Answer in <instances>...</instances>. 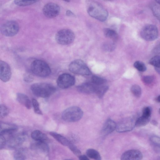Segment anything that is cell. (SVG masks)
<instances>
[{
	"instance_id": "21",
	"label": "cell",
	"mask_w": 160,
	"mask_h": 160,
	"mask_svg": "<svg viewBox=\"0 0 160 160\" xmlns=\"http://www.w3.org/2000/svg\"><path fill=\"white\" fill-rule=\"evenodd\" d=\"M151 145L155 152L160 154V137L152 135L149 139Z\"/></svg>"
},
{
	"instance_id": "12",
	"label": "cell",
	"mask_w": 160,
	"mask_h": 160,
	"mask_svg": "<svg viewBox=\"0 0 160 160\" xmlns=\"http://www.w3.org/2000/svg\"><path fill=\"white\" fill-rule=\"evenodd\" d=\"M11 71L9 65L6 62L0 61V78L3 82H6L10 79Z\"/></svg>"
},
{
	"instance_id": "3",
	"label": "cell",
	"mask_w": 160,
	"mask_h": 160,
	"mask_svg": "<svg viewBox=\"0 0 160 160\" xmlns=\"http://www.w3.org/2000/svg\"><path fill=\"white\" fill-rule=\"evenodd\" d=\"M32 72L37 76L45 77L49 76L51 73V70L48 64L41 60L34 61L31 65Z\"/></svg>"
},
{
	"instance_id": "26",
	"label": "cell",
	"mask_w": 160,
	"mask_h": 160,
	"mask_svg": "<svg viewBox=\"0 0 160 160\" xmlns=\"http://www.w3.org/2000/svg\"><path fill=\"white\" fill-rule=\"evenodd\" d=\"M150 118L142 115L136 120L135 126L139 127L146 125L149 122Z\"/></svg>"
},
{
	"instance_id": "27",
	"label": "cell",
	"mask_w": 160,
	"mask_h": 160,
	"mask_svg": "<svg viewBox=\"0 0 160 160\" xmlns=\"http://www.w3.org/2000/svg\"><path fill=\"white\" fill-rule=\"evenodd\" d=\"M40 0H14L15 3L20 6H25L32 5Z\"/></svg>"
},
{
	"instance_id": "14",
	"label": "cell",
	"mask_w": 160,
	"mask_h": 160,
	"mask_svg": "<svg viewBox=\"0 0 160 160\" xmlns=\"http://www.w3.org/2000/svg\"><path fill=\"white\" fill-rule=\"evenodd\" d=\"M96 87L97 86L92 82H87L78 86L77 89L81 93L90 94L95 93Z\"/></svg>"
},
{
	"instance_id": "15",
	"label": "cell",
	"mask_w": 160,
	"mask_h": 160,
	"mask_svg": "<svg viewBox=\"0 0 160 160\" xmlns=\"http://www.w3.org/2000/svg\"><path fill=\"white\" fill-rule=\"evenodd\" d=\"M116 124L111 119L106 120L102 127L101 130L102 134L104 136L108 135L116 129Z\"/></svg>"
},
{
	"instance_id": "46",
	"label": "cell",
	"mask_w": 160,
	"mask_h": 160,
	"mask_svg": "<svg viewBox=\"0 0 160 160\" xmlns=\"http://www.w3.org/2000/svg\"><path fill=\"white\" fill-rule=\"evenodd\" d=\"M156 101L158 102H160V95L158 96L156 98Z\"/></svg>"
},
{
	"instance_id": "31",
	"label": "cell",
	"mask_w": 160,
	"mask_h": 160,
	"mask_svg": "<svg viewBox=\"0 0 160 160\" xmlns=\"http://www.w3.org/2000/svg\"><path fill=\"white\" fill-rule=\"evenodd\" d=\"M134 68L140 72H143L147 70L146 67L142 62L137 61L134 62L133 64Z\"/></svg>"
},
{
	"instance_id": "35",
	"label": "cell",
	"mask_w": 160,
	"mask_h": 160,
	"mask_svg": "<svg viewBox=\"0 0 160 160\" xmlns=\"http://www.w3.org/2000/svg\"><path fill=\"white\" fill-rule=\"evenodd\" d=\"M32 103L35 112L38 114L42 115V112L40 109L39 104L37 100L33 98L32 100Z\"/></svg>"
},
{
	"instance_id": "41",
	"label": "cell",
	"mask_w": 160,
	"mask_h": 160,
	"mask_svg": "<svg viewBox=\"0 0 160 160\" xmlns=\"http://www.w3.org/2000/svg\"><path fill=\"white\" fill-rule=\"evenodd\" d=\"M152 53L154 54L160 53V42L154 47L152 49Z\"/></svg>"
},
{
	"instance_id": "24",
	"label": "cell",
	"mask_w": 160,
	"mask_h": 160,
	"mask_svg": "<svg viewBox=\"0 0 160 160\" xmlns=\"http://www.w3.org/2000/svg\"><path fill=\"white\" fill-rule=\"evenodd\" d=\"M97 86L95 93L98 97L101 98L104 95L108 89V86L104 84Z\"/></svg>"
},
{
	"instance_id": "16",
	"label": "cell",
	"mask_w": 160,
	"mask_h": 160,
	"mask_svg": "<svg viewBox=\"0 0 160 160\" xmlns=\"http://www.w3.org/2000/svg\"><path fill=\"white\" fill-rule=\"evenodd\" d=\"M17 127L15 125L9 123H0V134L11 135L17 130Z\"/></svg>"
},
{
	"instance_id": "50",
	"label": "cell",
	"mask_w": 160,
	"mask_h": 160,
	"mask_svg": "<svg viewBox=\"0 0 160 160\" xmlns=\"http://www.w3.org/2000/svg\"><path fill=\"white\" fill-rule=\"evenodd\" d=\"M159 113L160 114V108H159Z\"/></svg>"
},
{
	"instance_id": "8",
	"label": "cell",
	"mask_w": 160,
	"mask_h": 160,
	"mask_svg": "<svg viewBox=\"0 0 160 160\" xmlns=\"http://www.w3.org/2000/svg\"><path fill=\"white\" fill-rule=\"evenodd\" d=\"M19 29L18 24L14 21L6 22L1 26L0 29L2 34L7 37H12L16 35Z\"/></svg>"
},
{
	"instance_id": "5",
	"label": "cell",
	"mask_w": 160,
	"mask_h": 160,
	"mask_svg": "<svg viewBox=\"0 0 160 160\" xmlns=\"http://www.w3.org/2000/svg\"><path fill=\"white\" fill-rule=\"evenodd\" d=\"M75 36L73 32L69 29H63L58 31L55 35V39L58 43L61 45H67L74 40Z\"/></svg>"
},
{
	"instance_id": "9",
	"label": "cell",
	"mask_w": 160,
	"mask_h": 160,
	"mask_svg": "<svg viewBox=\"0 0 160 160\" xmlns=\"http://www.w3.org/2000/svg\"><path fill=\"white\" fill-rule=\"evenodd\" d=\"M135 122L136 120L132 118L129 117L125 118L116 124V129L119 132L130 131L135 127Z\"/></svg>"
},
{
	"instance_id": "45",
	"label": "cell",
	"mask_w": 160,
	"mask_h": 160,
	"mask_svg": "<svg viewBox=\"0 0 160 160\" xmlns=\"http://www.w3.org/2000/svg\"><path fill=\"white\" fill-rule=\"evenodd\" d=\"M151 123L154 125L156 126L158 125V122L155 120H153L151 122Z\"/></svg>"
},
{
	"instance_id": "39",
	"label": "cell",
	"mask_w": 160,
	"mask_h": 160,
	"mask_svg": "<svg viewBox=\"0 0 160 160\" xmlns=\"http://www.w3.org/2000/svg\"><path fill=\"white\" fill-rule=\"evenodd\" d=\"M115 47V45L113 43H106L103 46L104 49L108 51H111L113 50Z\"/></svg>"
},
{
	"instance_id": "33",
	"label": "cell",
	"mask_w": 160,
	"mask_h": 160,
	"mask_svg": "<svg viewBox=\"0 0 160 160\" xmlns=\"http://www.w3.org/2000/svg\"><path fill=\"white\" fill-rule=\"evenodd\" d=\"M151 8L154 15L160 21V5L153 4Z\"/></svg>"
},
{
	"instance_id": "18",
	"label": "cell",
	"mask_w": 160,
	"mask_h": 160,
	"mask_svg": "<svg viewBox=\"0 0 160 160\" xmlns=\"http://www.w3.org/2000/svg\"><path fill=\"white\" fill-rule=\"evenodd\" d=\"M25 139L23 136H12L9 138L8 142V146L10 148H15L22 144Z\"/></svg>"
},
{
	"instance_id": "17",
	"label": "cell",
	"mask_w": 160,
	"mask_h": 160,
	"mask_svg": "<svg viewBox=\"0 0 160 160\" xmlns=\"http://www.w3.org/2000/svg\"><path fill=\"white\" fill-rule=\"evenodd\" d=\"M31 148L33 150L45 153H47L49 152V147L46 142L36 141L35 143L31 145Z\"/></svg>"
},
{
	"instance_id": "23",
	"label": "cell",
	"mask_w": 160,
	"mask_h": 160,
	"mask_svg": "<svg viewBox=\"0 0 160 160\" xmlns=\"http://www.w3.org/2000/svg\"><path fill=\"white\" fill-rule=\"evenodd\" d=\"M104 35L107 37L111 39L113 41H116L118 38V35L114 30L109 28H105L103 30Z\"/></svg>"
},
{
	"instance_id": "6",
	"label": "cell",
	"mask_w": 160,
	"mask_h": 160,
	"mask_svg": "<svg viewBox=\"0 0 160 160\" xmlns=\"http://www.w3.org/2000/svg\"><path fill=\"white\" fill-rule=\"evenodd\" d=\"M69 69L72 73L82 75H88L91 74L85 63L80 59L72 62L69 66Z\"/></svg>"
},
{
	"instance_id": "22",
	"label": "cell",
	"mask_w": 160,
	"mask_h": 160,
	"mask_svg": "<svg viewBox=\"0 0 160 160\" xmlns=\"http://www.w3.org/2000/svg\"><path fill=\"white\" fill-rule=\"evenodd\" d=\"M50 134L62 145L68 147L71 143L64 136L54 132H50Z\"/></svg>"
},
{
	"instance_id": "36",
	"label": "cell",
	"mask_w": 160,
	"mask_h": 160,
	"mask_svg": "<svg viewBox=\"0 0 160 160\" xmlns=\"http://www.w3.org/2000/svg\"><path fill=\"white\" fill-rule=\"evenodd\" d=\"M154 77L152 75H147L143 77L142 78L143 82L146 84L149 85L153 82Z\"/></svg>"
},
{
	"instance_id": "28",
	"label": "cell",
	"mask_w": 160,
	"mask_h": 160,
	"mask_svg": "<svg viewBox=\"0 0 160 160\" xmlns=\"http://www.w3.org/2000/svg\"><path fill=\"white\" fill-rule=\"evenodd\" d=\"M13 156L16 160H25L26 158L24 150L21 148L18 149L15 151Z\"/></svg>"
},
{
	"instance_id": "30",
	"label": "cell",
	"mask_w": 160,
	"mask_h": 160,
	"mask_svg": "<svg viewBox=\"0 0 160 160\" xmlns=\"http://www.w3.org/2000/svg\"><path fill=\"white\" fill-rule=\"evenodd\" d=\"M91 81V82L97 86L104 84L106 82V80L105 79L95 76H93L92 77Z\"/></svg>"
},
{
	"instance_id": "34",
	"label": "cell",
	"mask_w": 160,
	"mask_h": 160,
	"mask_svg": "<svg viewBox=\"0 0 160 160\" xmlns=\"http://www.w3.org/2000/svg\"><path fill=\"white\" fill-rule=\"evenodd\" d=\"M9 112L8 108L5 105L0 104V117L3 118L7 116Z\"/></svg>"
},
{
	"instance_id": "10",
	"label": "cell",
	"mask_w": 160,
	"mask_h": 160,
	"mask_svg": "<svg viewBox=\"0 0 160 160\" xmlns=\"http://www.w3.org/2000/svg\"><path fill=\"white\" fill-rule=\"evenodd\" d=\"M75 81V79L73 76L69 74L65 73L59 76L57 82L59 88L65 89L73 86Z\"/></svg>"
},
{
	"instance_id": "37",
	"label": "cell",
	"mask_w": 160,
	"mask_h": 160,
	"mask_svg": "<svg viewBox=\"0 0 160 160\" xmlns=\"http://www.w3.org/2000/svg\"><path fill=\"white\" fill-rule=\"evenodd\" d=\"M68 147L72 152L76 156L79 157L81 154L80 150L72 143L68 146Z\"/></svg>"
},
{
	"instance_id": "1",
	"label": "cell",
	"mask_w": 160,
	"mask_h": 160,
	"mask_svg": "<svg viewBox=\"0 0 160 160\" xmlns=\"http://www.w3.org/2000/svg\"><path fill=\"white\" fill-rule=\"evenodd\" d=\"M87 10L92 17L101 22L105 21L108 16L107 10L99 3L93 0H88Z\"/></svg>"
},
{
	"instance_id": "19",
	"label": "cell",
	"mask_w": 160,
	"mask_h": 160,
	"mask_svg": "<svg viewBox=\"0 0 160 160\" xmlns=\"http://www.w3.org/2000/svg\"><path fill=\"white\" fill-rule=\"evenodd\" d=\"M32 138L36 141L48 142L49 139L45 133L39 130L33 131L31 134Z\"/></svg>"
},
{
	"instance_id": "29",
	"label": "cell",
	"mask_w": 160,
	"mask_h": 160,
	"mask_svg": "<svg viewBox=\"0 0 160 160\" xmlns=\"http://www.w3.org/2000/svg\"><path fill=\"white\" fill-rule=\"evenodd\" d=\"M131 91L134 96L137 98H140L142 94V89L140 86L135 84L131 88Z\"/></svg>"
},
{
	"instance_id": "48",
	"label": "cell",
	"mask_w": 160,
	"mask_h": 160,
	"mask_svg": "<svg viewBox=\"0 0 160 160\" xmlns=\"http://www.w3.org/2000/svg\"><path fill=\"white\" fill-rule=\"evenodd\" d=\"M103 0L106 1H111L113 0Z\"/></svg>"
},
{
	"instance_id": "49",
	"label": "cell",
	"mask_w": 160,
	"mask_h": 160,
	"mask_svg": "<svg viewBox=\"0 0 160 160\" xmlns=\"http://www.w3.org/2000/svg\"><path fill=\"white\" fill-rule=\"evenodd\" d=\"M64 1H65L66 2H69V0H63Z\"/></svg>"
},
{
	"instance_id": "40",
	"label": "cell",
	"mask_w": 160,
	"mask_h": 160,
	"mask_svg": "<svg viewBox=\"0 0 160 160\" xmlns=\"http://www.w3.org/2000/svg\"><path fill=\"white\" fill-rule=\"evenodd\" d=\"M6 140L4 135L0 134V148L2 149L6 144Z\"/></svg>"
},
{
	"instance_id": "44",
	"label": "cell",
	"mask_w": 160,
	"mask_h": 160,
	"mask_svg": "<svg viewBox=\"0 0 160 160\" xmlns=\"http://www.w3.org/2000/svg\"><path fill=\"white\" fill-rule=\"evenodd\" d=\"M155 69L157 72L160 75V68L155 67Z\"/></svg>"
},
{
	"instance_id": "4",
	"label": "cell",
	"mask_w": 160,
	"mask_h": 160,
	"mask_svg": "<svg viewBox=\"0 0 160 160\" xmlns=\"http://www.w3.org/2000/svg\"><path fill=\"white\" fill-rule=\"evenodd\" d=\"M83 115V111L80 108L73 106L63 111L62 114V117L63 120L66 122H73L79 120Z\"/></svg>"
},
{
	"instance_id": "47",
	"label": "cell",
	"mask_w": 160,
	"mask_h": 160,
	"mask_svg": "<svg viewBox=\"0 0 160 160\" xmlns=\"http://www.w3.org/2000/svg\"><path fill=\"white\" fill-rule=\"evenodd\" d=\"M157 4L160 5V0H155Z\"/></svg>"
},
{
	"instance_id": "38",
	"label": "cell",
	"mask_w": 160,
	"mask_h": 160,
	"mask_svg": "<svg viewBox=\"0 0 160 160\" xmlns=\"http://www.w3.org/2000/svg\"><path fill=\"white\" fill-rule=\"evenodd\" d=\"M151 112L152 110L150 107H145L142 109V115L145 117L151 118Z\"/></svg>"
},
{
	"instance_id": "2",
	"label": "cell",
	"mask_w": 160,
	"mask_h": 160,
	"mask_svg": "<svg viewBox=\"0 0 160 160\" xmlns=\"http://www.w3.org/2000/svg\"><path fill=\"white\" fill-rule=\"evenodd\" d=\"M31 90L35 96L46 98L50 97L56 92V88L52 84L45 82L37 83L32 84Z\"/></svg>"
},
{
	"instance_id": "42",
	"label": "cell",
	"mask_w": 160,
	"mask_h": 160,
	"mask_svg": "<svg viewBox=\"0 0 160 160\" xmlns=\"http://www.w3.org/2000/svg\"><path fill=\"white\" fill-rule=\"evenodd\" d=\"M78 158L80 160H88L89 158H88L87 156L85 155H82L80 156Z\"/></svg>"
},
{
	"instance_id": "43",
	"label": "cell",
	"mask_w": 160,
	"mask_h": 160,
	"mask_svg": "<svg viewBox=\"0 0 160 160\" xmlns=\"http://www.w3.org/2000/svg\"><path fill=\"white\" fill-rule=\"evenodd\" d=\"M66 15L70 17H74L75 15L74 13L70 10H67L66 13Z\"/></svg>"
},
{
	"instance_id": "25",
	"label": "cell",
	"mask_w": 160,
	"mask_h": 160,
	"mask_svg": "<svg viewBox=\"0 0 160 160\" xmlns=\"http://www.w3.org/2000/svg\"><path fill=\"white\" fill-rule=\"evenodd\" d=\"M87 156L90 158L97 160L101 159V156L99 152L93 149H89L86 152Z\"/></svg>"
},
{
	"instance_id": "13",
	"label": "cell",
	"mask_w": 160,
	"mask_h": 160,
	"mask_svg": "<svg viewBox=\"0 0 160 160\" xmlns=\"http://www.w3.org/2000/svg\"><path fill=\"white\" fill-rule=\"evenodd\" d=\"M143 158L142 152L138 150L132 149L124 152L122 155L121 159L122 160H140Z\"/></svg>"
},
{
	"instance_id": "11",
	"label": "cell",
	"mask_w": 160,
	"mask_h": 160,
	"mask_svg": "<svg viewBox=\"0 0 160 160\" xmlns=\"http://www.w3.org/2000/svg\"><path fill=\"white\" fill-rule=\"evenodd\" d=\"M60 10L59 6L52 2L47 3L42 9V12L44 15L49 18L56 17L59 14Z\"/></svg>"
},
{
	"instance_id": "32",
	"label": "cell",
	"mask_w": 160,
	"mask_h": 160,
	"mask_svg": "<svg viewBox=\"0 0 160 160\" xmlns=\"http://www.w3.org/2000/svg\"><path fill=\"white\" fill-rule=\"evenodd\" d=\"M149 63L154 67L160 68V56H155L151 58Z\"/></svg>"
},
{
	"instance_id": "20",
	"label": "cell",
	"mask_w": 160,
	"mask_h": 160,
	"mask_svg": "<svg viewBox=\"0 0 160 160\" xmlns=\"http://www.w3.org/2000/svg\"><path fill=\"white\" fill-rule=\"evenodd\" d=\"M17 99L20 104L25 106L27 109H31L32 103L26 95L22 93H18L17 94Z\"/></svg>"
},
{
	"instance_id": "7",
	"label": "cell",
	"mask_w": 160,
	"mask_h": 160,
	"mask_svg": "<svg viewBox=\"0 0 160 160\" xmlns=\"http://www.w3.org/2000/svg\"><path fill=\"white\" fill-rule=\"evenodd\" d=\"M141 37L147 41H152L156 39L158 36V31L156 26L148 24L144 26L140 32Z\"/></svg>"
}]
</instances>
